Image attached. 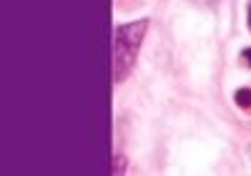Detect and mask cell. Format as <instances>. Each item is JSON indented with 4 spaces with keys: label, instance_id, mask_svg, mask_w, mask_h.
<instances>
[{
    "label": "cell",
    "instance_id": "277c9868",
    "mask_svg": "<svg viewBox=\"0 0 251 176\" xmlns=\"http://www.w3.org/2000/svg\"><path fill=\"white\" fill-rule=\"evenodd\" d=\"M241 60H244L246 68H251V48H244L241 51Z\"/></svg>",
    "mask_w": 251,
    "mask_h": 176
},
{
    "label": "cell",
    "instance_id": "3957f363",
    "mask_svg": "<svg viewBox=\"0 0 251 176\" xmlns=\"http://www.w3.org/2000/svg\"><path fill=\"white\" fill-rule=\"evenodd\" d=\"M123 169H126V159L118 153V156H113V174H123Z\"/></svg>",
    "mask_w": 251,
    "mask_h": 176
},
{
    "label": "cell",
    "instance_id": "5b68a950",
    "mask_svg": "<svg viewBox=\"0 0 251 176\" xmlns=\"http://www.w3.org/2000/svg\"><path fill=\"white\" fill-rule=\"evenodd\" d=\"M249 30H251V5H249Z\"/></svg>",
    "mask_w": 251,
    "mask_h": 176
},
{
    "label": "cell",
    "instance_id": "6da1fadb",
    "mask_svg": "<svg viewBox=\"0 0 251 176\" xmlns=\"http://www.w3.org/2000/svg\"><path fill=\"white\" fill-rule=\"evenodd\" d=\"M149 30V18L133 20V23H123L113 33V83H123L131 76L133 65L138 60L141 43Z\"/></svg>",
    "mask_w": 251,
    "mask_h": 176
},
{
    "label": "cell",
    "instance_id": "7a4b0ae2",
    "mask_svg": "<svg viewBox=\"0 0 251 176\" xmlns=\"http://www.w3.org/2000/svg\"><path fill=\"white\" fill-rule=\"evenodd\" d=\"M234 101H236L239 108L249 111V108H251V88H239V91L234 93Z\"/></svg>",
    "mask_w": 251,
    "mask_h": 176
}]
</instances>
